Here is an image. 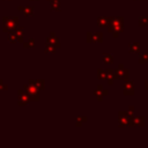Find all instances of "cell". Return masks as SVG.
<instances>
[{
  "label": "cell",
  "instance_id": "ba28073f",
  "mask_svg": "<svg viewBox=\"0 0 148 148\" xmlns=\"http://www.w3.org/2000/svg\"><path fill=\"white\" fill-rule=\"evenodd\" d=\"M14 31H15V34L17 36V42L18 43H23V36H24V29H23V27H17Z\"/></svg>",
  "mask_w": 148,
  "mask_h": 148
},
{
  "label": "cell",
  "instance_id": "7a4b0ae2",
  "mask_svg": "<svg viewBox=\"0 0 148 148\" xmlns=\"http://www.w3.org/2000/svg\"><path fill=\"white\" fill-rule=\"evenodd\" d=\"M23 89L28 94V96L30 97V99H32V101H39V98H40L39 97V90L35 86H32L31 83H28V84H24Z\"/></svg>",
  "mask_w": 148,
  "mask_h": 148
},
{
  "label": "cell",
  "instance_id": "9c48e42d",
  "mask_svg": "<svg viewBox=\"0 0 148 148\" xmlns=\"http://www.w3.org/2000/svg\"><path fill=\"white\" fill-rule=\"evenodd\" d=\"M7 39H8V42H10V43H17V36H16L15 31H9Z\"/></svg>",
  "mask_w": 148,
  "mask_h": 148
},
{
  "label": "cell",
  "instance_id": "3957f363",
  "mask_svg": "<svg viewBox=\"0 0 148 148\" xmlns=\"http://www.w3.org/2000/svg\"><path fill=\"white\" fill-rule=\"evenodd\" d=\"M29 102H30V97H29L28 94L24 91V89H23V90H18V91H17V103H18V105L24 106V105H27Z\"/></svg>",
  "mask_w": 148,
  "mask_h": 148
},
{
  "label": "cell",
  "instance_id": "2e32d148",
  "mask_svg": "<svg viewBox=\"0 0 148 148\" xmlns=\"http://www.w3.org/2000/svg\"><path fill=\"white\" fill-rule=\"evenodd\" d=\"M30 1H38V0H30Z\"/></svg>",
  "mask_w": 148,
  "mask_h": 148
},
{
  "label": "cell",
  "instance_id": "6da1fadb",
  "mask_svg": "<svg viewBox=\"0 0 148 148\" xmlns=\"http://www.w3.org/2000/svg\"><path fill=\"white\" fill-rule=\"evenodd\" d=\"M3 32H9V31H14L17 27H18V18L15 16H3Z\"/></svg>",
  "mask_w": 148,
  "mask_h": 148
},
{
  "label": "cell",
  "instance_id": "5b68a950",
  "mask_svg": "<svg viewBox=\"0 0 148 148\" xmlns=\"http://www.w3.org/2000/svg\"><path fill=\"white\" fill-rule=\"evenodd\" d=\"M17 9L22 12L25 16H34V8L30 6H18Z\"/></svg>",
  "mask_w": 148,
  "mask_h": 148
},
{
  "label": "cell",
  "instance_id": "8fae6325",
  "mask_svg": "<svg viewBox=\"0 0 148 148\" xmlns=\"http://www.w3.org/2000/svg\"><path fill=\"white\" fill-rule=\"evenodd\" d=\"M51 9L52 10H60V0H54L51 1Z\"/></svg>",
  "mask_w": 148,
  "mask_h": 148
},
{
  "label": "cell",
  "instance_id": "5bb4252c",
  "mask_svg": "<svg viewBox=\"0 0 148 148\" xmlns=\"http://www.w3.org/2000/svg\"><path fill=\"white\" fill-rule=\"evenodd\" d=\"M109 56H110V54H104V57H103V60H104L105 62H110V61H112V57L110 58Z\"/></svg>",
  "mask_w": 148,
  "mask_h": 148
},
{
  "label": "cell",
  "instance_id": "4fadbf2b",
  "mask_svg": "<svg viewBox=\"0 0 148 148\" xmlns=\"http://www.w3.org/2000/svg\"><path fill=\"white\" fill-rule=\"evenodd\" d=\"M86 120H87V117H77V118H76V121H75V125L79 127V126H81L82 123H84Z\"/></svg>",
  "mask_w": 148,
  "mask_h": 148
},
{
  "label": "cell",
  "instance_id": "52a82bcc",
  "mask_svg": "<svg viewBox=\"0 0 148 148\" xmlns=\"http://www.w3.org/2000/svg\"><path fill=\"white\" fill-rule=\"evenodd\" d=\"M88 42H101L102 40V34L99 32H95V34H91V32H88Z\"/></svg>",
  "mask_w": 148,
  "mask_h": 148
},
{
  "label": "cell",
  "instance_id": "8992f818",
  "mask_svg": "<svg viewBox=\"0 0 148 148\" xmlns=\"http://www.w3.org/2000/svg\"><path fill=\"white\" fill-rule=\"evenodd\" d=\"M47 43L52 44L56 49H59V47H60V42H59V39L56 37L54 32H51V34H50V37H49V39H47Z\"/></svg>",
  "mask_w": 148,
  "mask_h": 148
},
{
  "label": "cell",
  "instance_id": "e0dca14e",
  "mask_svg": "<svg viewBox=\"0 0 148 148\" xmlns=\"http://www.w3.org/2000/svg\"><path fill=\"white\" fill-rule=\"evenodd\" d=\"M49 1H50V2H51V1H54V0H49Z\"/></svg>",
  "mask_w": 148,
  "mask_h": 148
},
{
  "label": "cell",
  "instance_id": "7c38bea8",
  "mask_svg": "<svg viewBox=\"0 0 148 148\" xmlns=\"http://www.w3.org/2000/svg\"><path fill=\"white\" fill-rule=\"evenodd\" d=\"M23 46L25 49H31L35 46V40L34 39H29L28 42H23Z\"/></svg>",
  "mask_w": 148,
  "mask_h": 148
},
{
  "label": "cell",
  "instance_id": "277c9868",
  "mask_svg": "<svg viewBox=\"0 0 148 148\" xmlns=\"http://www.w3.org/2000/svg\"><path fill=\"white\" fill-rule=\"evenodd\" d=\"M29 83L35 86L39 91L45 89V81L42 80V79H31V80H29Z\"/></svg>",
  "mask_w": 148,
  "mask_h": 148
},
{
  "label": "cell",
  "instance_id": "30bf717a",
  "mask_svg": "<svg viewBox=\"0 0 148 148\" xmlns=\"http://www.w3.org/2000/svg\"><path fill=\"white\" fill-rule=\"evenodd\" d=\"M44 51L46 52V53H53V52H56V47L52 45V44H50V43H45V49H44Z\"/></svg>",
  "mask_w": 148,
  "mask_h": 148
},
{
  "label": "cell",
  "instance_id": "9a60e30c",
  "mask_svg": "<svg viewBox=\"0 0 148 148\" xmlns=\"http://www.w3.org/2000/svg\"><path fill=\"white\" fill-rule=\"evenodd\" d=\"M8 87L6 86V84H3V82H2V80H0V90H6Z\"/></svg>",
  "mask_w": 148,
  "mask_h": 148
}]
</instances>
